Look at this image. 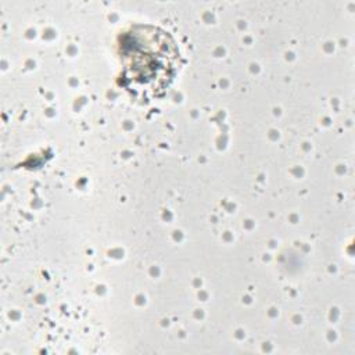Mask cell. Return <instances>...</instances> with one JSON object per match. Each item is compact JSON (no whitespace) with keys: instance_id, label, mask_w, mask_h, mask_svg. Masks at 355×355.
Segmentation results:
<instances>
[{"instance_id":"obj_1","label":"cell","mask_w":355,"mask_h":355,"mask_svg":"<svg viewBox=\"0 0 355 355\" xmlns=\"http://www.w3.org/2000/svg\"><path fill=\"white\" fill-rule=\"evenodd\" d=\"M119 85L135 98L150 101L162 97L180 68L175 39L162 28L136 24L118 37Z\"/></svg>"}]
</instances>
